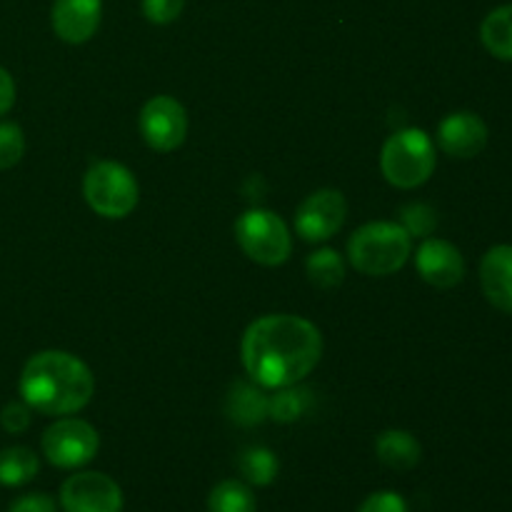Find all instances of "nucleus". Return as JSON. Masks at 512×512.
<instances>
[{
  "label": "nucleus",
  "mask_w": 512,
  "mask_h": 512,
  "mask_svg": "<svg viewBox=\"0 0 512 512\" xmlns=\"http://www.w3.org/2000/svg\"><path fill=\"white\" fill-rule=\"evenodd\" d=\"M415 268L420 278L433 288H455L465 278V258L453 243L440 238H428L415 253Z\"/></svg>",
  "instance_id": "f8f14e48"
},
{
  "label": "nucleus",
  "mask_w": 512,
  "mask_h": 512,
  "mask_svg": "<svg viewBox=\"0 0 512 512\" xmlns=\"http://www.w3.org/2000/svg\"><path fill=\"white\" fill-rule=\"evenodd\" d=\"M20 398L43 415H73L90 403L95 378L88 365L63 350H43L20 373Z\"/></svg>",
  "instance_id": "f03ea898"
},
{
  "label": "nucleus",
  "mask_w": 512,
  "mask_h": 512,
  "mask_svg": "<svg viewBox=\"0 0 512 512\" xmlns=\"http://www.w3.org/2000/svg\"><path fill=\"white\" fill-rule=\"evenodd\" d=\"M480 285L493 308L512 315V245H495L483 255Z\"/></svg>",
  "instance_id": "4468645a"
},
{
  "label": "nucleus",
  "mask_w": 512,
  "mask_h": 512,
  "mask_svg": "<svg viewBox=\"0 0 512 512\" xmlns=\"http://www.w3.org/2000/svg\"><path fill=\"white\" fill-rule=\"evenodd\" d=\"M400 225L408 230L410 238H428L438 225L435 210L425 203H410L400 210Z\"/></svg>",
  "instance_id": "5701e85b"
},
{
  "label": "nucleus",
  "mask_w": 512,
  "mask_h": 512,
  "mask_svg": "<svg viewBox=\"0 0 512 512\" xmlns=\"http://www.w3.org/2000/svg\"><path fill=\"white\" fill-rule=\"evenodd\" d=\"M345 215H348V203L340 190H315L300 203L295 213V230L308 243H323L343 228Z\"/></svg>",
  "instance_id": "1a4fd4ad"
},
{
  "label": "nucleus",
  "mask_w": 512,
  "mask_h": 512,
  "mask_svg": "<svg viewBox=\"0 0 512 512\" xmlns=\"http://www.w3.org/2000/svg\"><path fill=\"white\" fill-rule=\"evenodd\" d=\"M40 463L35 453L23 445L0 450V485L3 488H20L38 475Z\"/></svg>",
  "instance_id": "a211bd4d"
},
{
  "label": "nucleus",
  "mask_w": 512,
  "mask_h": 512,
  "mask_svg": "<svg viewBox=\"0 0 512 512\" xmlns=\"http://www.w3.org/2000/svg\"><path fill=\"white\" fill-rule=\"evenodd\" d=\"M238 465L243 478L258 488H265L278 478V458L268 448H248L240 455Z\"/></svg>",
  "instance_id": "412c9836"
},
{
  "label": "nucleus",
  "mask_w": 512,
  "mask_h": 512,
  "mask_svg": "<svg viewBox=\"0 0 512 512\" xmlns=\"http://www.w3.org/2000/svg\"><path fill=\"white\" fill-rule=\"evenodd\" d=\"M0 425H3V430H8V433H13V435L28 430L30 405L25 403V400L23 403H8L3 408V413H0Z\"/></svg>",
  "instance_id": "bb28decb"
},
{
  "label": "nucleus",
  "mask_w": 512,
  "mask_h": 512,
  "mask_svg": "<svg viewBox=\"0 0 512 512\" xmlns=\"http://www.w3.org/2000/svg\"><path fill=\"white\" fill-rule=\"evenodd\" d=\"M208 512H258L253 490L240 480H223L208 495Z\"/></svg>",
  "instance_id": "6ab92c4d"
},
{
  "label": "nucleus",
  "mask_w": 512,
  "mask_h": 512,
  "mask_svg": "<svg viewBox=\"0 0 512 512\" xmlns=\"http://www.w3.org/2000/svg\"><path fill=\"white\" fill-rule=\"evenodd\" d=\"M480 40L490 55L512 63V3L500 5L493 13L485 15L480 25Z\"/></svg>",
  "instance_id": "dca6fc26"
},
{
  "label": "nucleus",
  "mask_w": 512,
  "mask_h": 512,
  "mask_svg": "<svg viewBox=\"0 0 512 512\" xmlns=\"http://www.w3.org/2000/svg\"><path fill=\"white\" fill-rule=\"evenodd\" d=\"M228 415L238 425H258L268 418V398L248 383H235L228 395Z\"/></svg>",
  "instance_id": "f3484780"
},
{
  "label": "nucleus",
  "mask_w": 512,
  "mask_h": 512,
  "mask_svg": "<svg viewBox=\"0 0 512 512\" xmlns=\"http://www.w3.org/2000/svg\"><path fill=\"white\" fill-rule=\"evenodd\" d=\"M25 153V138L20 125L0 123V170H8L20 163Z\"/></svg>",
  "instance_id": "b1692460"
},
{
  "label": "nucleus",
  "mask_w": 512,
  "mask_h": 512,
  "mask_svg": "<svg viewBox=\"0 0 512 512\" xmlns=\"http://www.w3.org/2000/svg\"><path fill=\"white\" fill-rule=\"evenodd\" d=\"M310 408V390L308 388H280L273 398H268V415L275 418L278 423H295L305 410Z\"/></svg>",
  "instance_id": "4be33fe9"
},
{
  "label": "nucleus",
  "mask_w": 512,
  "mask_h": 512,
  "mask_svg": "<svg viewBox=\"0 0 512 512\" xmlns=\"http://www.w3.org/2000/svg\"><path fill=\"white\" fill-rule=\"evenodd\" d=\"M438 145L450 158H475L488 145V125L478 113H470V110L450 113L438 125Z\"/></svg>",
  "instance_id": "9b49d317"
},
{
  "label": "nucleus",
  "mask_w": 512,
  "mask_h": 512,
  "mask_svg": "<svg viewBox=\"0 0 512 512\" xmlns=\"http://www.w3.org/2000/svg\"><path fill=\"white\" fill-rule=\"evenodd\" d=\"M140 135L158 153L180 148L188 135V113L170 95H155L143 105L138 118Z\"/></svg>",
  "instance_id": "6e6552de"
},
{
  "label": "nucleus",
  "mask_w": 512,
  "mask_h": 512,
  "mask_svg": "<svg viewBox=\"0 0 512 512\" xmlns=\"http://www.w3.org/2000/svg\"><path fill=\"white\" fill-rule=\"evenodd\" d=\"M185 0H143V15L155 25H168L180 18Z\"/></svg>",
  "instance_id": "393cba45"
},
{
  "label": "nucleus",
  "mask_w": 512,
  "mask_h": 512,
  "mask_svg": "<svg viewBox=\"0 0 512 512\" xmlns=\"http://www.w3.org/2000/svg\"><path fill=\"white\" fill-rule=\"evenodd\" d=\"M100 15H103V0H55L50 23L60 40L80 45L98 33Z\"/></svg>",
  "instance_id": "ddd939ff"
},
{
  "label": "nucleus",
  "mask_w": 512,
  "mask_h": 512,
  "mask_svg": "<svg viewBox=\"0 0 512 512\" xmlns=\"http://www.w3.org/2000/svg\"><path fill=\"white\" fill-rule=\"evenodd\" d=\"M15 103V80L5 68H0V115L8 113Z\"/></svg>",
  "instance_id": "c85d7f7f"
},
{
  "label": "nucleus",
  "mask_w": 512,
  "mask_h": 512,
  "mask_svg": "<svg viewBox=\"0 0 512 512\" xmlns=\"http://www.w3.org/2000/svg\"><path fill=\"white\" fill-rule=\"evenodd\" d=\"M413 253V238L400 223H368L355 230L353 238L348 240V258L355 270L363 275H393L408 263Z\"/></svg>",
  "instance_id": "7ed1b4c3"
},
{
  "label": "nucleus",
  "mask_w": 512,
  "mask_h": 512,
  "mask_svg": "<svg viewBox=\"0 0 512 512\" xmlns=\"http://www.w3.org/2000/svg\"><path fill=\"white\" fill-rule=\"evenodd\" d=\"M243 365L260 388H288L308 378L323 355V335L298 315H263L243 335Z\"/></svg>",
  "instance_id": "f257e3e1"
},
{
  "label": "nucleus",
  "mask_w": 512,
  "mask_h": 512,
  "mask_svg": "<svg viewBox=\"0 0 512 512\" xmlns=\"http://www.w3.org/2000/svg\"><path fill=\"white\" fill-rule=\"evenodd\" d=\"M65 512H123V490L103 473H75L60 488Z\"/></svg>",
  "instance_id": "9d476101"
},
{
  "label": "nucleus",
  "mask_w": 512,
  "mask_h": 512,
  "mask_svg": "<svg viewBox=\"0 0 512 512\" xmlns=\"http://www.w3.org/2000/svg\"><path fill=\"white\" fill-rule=\"evenodd\" d=\"M83 193L95 213L108 220H120L133 213L140 190L138 180L125 165L115 160H98L85 173Z\"/></svg>",
  "instance_id": "39448f33"
},
{
  "label": "nucleus",
  "mask_w": 512,
  "mask_h": 512,
  "mask_svg": "<svg viewBox=\"0 0 512 512\" xmlns=\"http://www.w3.org/2000/svg\"><path fill=\"white\" fill-rule=\"evenodd\" d=\"M8 512H55V500L45 493H30L13 500Z\"/></svg>",
  "instance_id": "cd10ccee"
},
{
  "label": "nucleus",
  "mask_w": 512,
  "mask_h": 512,
  "mask_svg": "<svg viewBox=\"0 0 512 512\" xmlns=\"http://www.w3.org/2000/svg\"><path fill=\"white\" fill-rule=\"evenodd\" d=\"M235 240L240 243L243 253L260 265H283L293 250V238L280 215L273 210L253 208L245 210L235 220Z\"/></svg>",
  "instance_id": "423d86ee"
},
{
  "label": "nucleus",
  "mask_w": 512,
  "mask_h": 512,
  "mask_svg": "<svg viewBox=\"0 0 512 512\" xmlns=\"http://www.w3.org/2000/svg\"><path fill=\"white\" fill-rule=\"evenodd\" d=\"M100 438L93 425L78 418L55 420L43 435V453L50 465L63 470L88 465L98 455Z\"/></svg>",
  "instance_id": "0eeeda50"
},
{
  "label": "nucleus",
  "mask_w": 512,
  "mask_h": 512,
  "mask_svg": "<svg viewBox=\"0 0 512 512\" xmlns=\"http://www.w3.org/2000/svg\"><path fill=\"white\" fill-rule=\"evenodd\" d=\"M305 270H308L310 283L320 290H333L345 280V260L333 248L315 250L305 263Z\"/></svg>",
  "instance_id": "aec40b11"
},
{
  "label": "nucleus",
  "mask_w": 512,
  "mask_h": 512,
  "mask_svg": "<svg viewBox=\"0 0 512 512\" xmlns=\"http://www.w3.org/2000/svg\"><path fill=\"white\" fill-rule=\"evenodd\" d=\"M375 453L383 465L393 470H410L420 463V443L408 430H385L375 440Z\"/></svg>",
  "instance_id": "2eb2a0df"
},
{
  "label": "nucleus",
  "mask_w": 512,
  "mask_h": 512,
  "mask_svg": "<svg viewBox=\"0 0 512 512\" xmlns=\"http://www.w3.org/2000/svg\"><path fill=\"white\" fill-rule=\"evenodd\" d=\"M358 512H410L408 503L403 495L393 493V490H383V493H373Z\"/></svg>",
  "instance_id": "a878e982"
},
{
  "label": "nucleus",
  "mask_w": 512,
  "mask_h": 512,
  "mask_svg": "<svg viewBox=\"0 0 512 512\" xmlns=\"http://www.w3.org/2000/svg\"><path fill=\"white\" fill-rule=\"evenodd\" d=\"M435 165L438 155H435L433 138L420 128H405L390 135L380 155L385 180L400 190H413L428 183L430 175L435 173Z\"/></svg>",
  "instance_id": "20e7f679"
}]
</instances>
